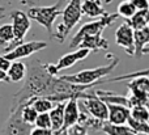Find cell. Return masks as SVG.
Returning <instances> with one entry per match:
<instances>
[{
    "instance_id": "6da1fadb",
    "label": "cell",
    "mask_w": 149,
    "mask_h": 135,
    "mask_svg": "<svg viewBox=\"0 0 149 135\" xmlns=\"http://www.w3.org/2000/svg\"><path fill=\"white\" fill-rule=\"evenodd\" d=\"M106 58L109 59V64L106 66H101V67H95L92 68V70H82L79 71L76 73H72V75H63L59 76L60 79H64V80L70 81V83L73 84H81V85H100V84H103V78L109 75L110 72H113L116 68V66L119 64V58L116 55L111 54H106Z\"/></svg>"
},
{
    "instance_id": "7a4b0ae2",
    "label": "cell",
    "mask_w": 149,
    "mask_h": 135,
    "mask_svg": "<svg viewBox=\"0 0 149 135\" xmlns=\"http://www.w3.org/2000/svg\"><path fill=\"white\" fill-rule=\"evenodd\" d=\"M81 1L82 0H70L68 3H65L64 8H63V12H62L63 20L56 26L55 33H52L51 39L59 42V43H63L65 41V38L71 33V30L81 20V16H82Z\"/></svg>"
},
{
    "instance_id": "3957f363",
    "label": "cell",
    "mask_w": 149,
    "mask_h": 135,
    "mask_svg": "<svg viewBox=\"0 0 149 135\" xmlns=\"http://www.w3.org/2000/svg\"><path fill=\"white\" fill-rule=\"evenodd\" d=\"M65 3H67V0H58L55 4L50 5V7H37V5L30 7L26 15L29 16L30 20L36 21L39 25L43 26L51 38L52 33H54V30H52L54 21L58 18V16L62 15Z\"/></svg>"
},
{
    "instance_id": "277c9868",
    "label": "cell",
    "mask_w": 149,
    "mask_h": 135,
    "mask_svg": "<svg viewBox=\"0 0 149 135\" xmlns=\"http://www.w3.org/2000/svg\"><path fill=\"white\" fill-rule=\"evenodd\" d=\"M119 18L118 13H106V15L98 17V20L92 21V22H86L79 29L76 34L72 37L71 39L70 47L71 49H77L80 41L84 38L85 36H92V34H102L103 30H105L107 26L113 25L116 20Z\"/></svg>"
},
{
    "instance_id": "5b68a950",
    "label": "cell",
    "mask_w": 149,
    "mask_h": 135,
    "mask_svg": "<svg viewBox=\"0 0 149 135\" xmlns=\"http://www.w3.org/2000/svg\"><path fill=\"white\" fill-rule=\"evenodd\" d=\"M9 17L12 20V28H13V41L10 42L8 46L4 47L5 52L12 50L13 47H16L17 45L22 43L25 36L28 34V31L30 30V18L22 10H12L9 13Z\"/></svg>"
},
{
    "instance_id": "8992f818",
    "label": "cell",
    "mask_w": 149,
    "mask_h": 135,
    "mask_svg": "<svg viewBox=\"0 0 149 135\" xmlns=\"http://www.w3.org/2000/svg\"><path fill=\"white\" fill-rule=\"evenodd\" d=\"M21 108H22V105L10 106L9 117L5 121L3 129L0 130V135H29L33 126L22 121Z\"/></svg>"
},
{
    "instance_id": "52a82bcc",
    "label": "cell",
    "mask_w": 149,
    "mask_h": 135,
    "mask_svg": "<svg viewBox=\"0 0 149 135\" xmlns=\"http://www.w3.org/2000/svg\"><path fill=\"white\" fill-rule=\"evenodd\" d=\"M90 52L92 51L88 49L77 47V50H74V51L63 55V57L58 60V63H47V64H45V68H46V71L51 76H56L59 71L70 68V67H72L74 63L80 62V60H84Z\"/></svg>"
},
{
    "instance_id": "ba28073f",
    "label": "cell",
    "mask_w": 149,
    "mask_h": 135,
    "mask_svg": "<svg viewBox=\"0 0 149 135\" xmlns=\"http://www.w3.org/2000/svg\"><path fill=\"white\" fill-rule=\"evenodd\" d=\"M47 42L45 41H30V42H22V43L17 45L16 47H13L12 50L5 52L4 57L7 59H9L10 62L13 60H18L22 58H28L30 55L36 54V52L41 51V50L46 49Z\"/></svg>"
},
{
    "instance_id": "9c48e42d",
    "label": "cell",
    "mask_w": 149,
    "mask_h": 135,
    "mask_svg": "<svg viewBox=\"0 0 149 135\" xmlns=\"http://www.w3.org/2000/svg\"><path fill=\"white\" fill-rule=\"evenodd\" d=\"M84 110L93 118H97L101 121H107L109 109H107V102H105L102 99L97 96L93 92L88 99H82L81 102Z\"/></svg>"
},
{
    "instance_id": "30bf717a",
    "label": "cell",
    "mask_w": 149,
    "mask_h": 135,
    "mask_svg": "<svg viewBox=\"0 0 149 135\" xmlns=\"http://www.w3.org/2000/svg\"><path fill=\"white\" fill-rule=\"evenodd\" d=\"M115 42L120 46L128 55L134 57L135 54V41H134V29L127 22L122 24L115 30Z\"/></svg>"
},
{
    "instance_id": "8fae6325",
    "label": "cell",
    "mask_w": 149,
    "mask_h": 135,
    "mask_svg": "<svg viewBox=\"0 0 149 135\" xmlns=\"http://www.w3.org/2000/svg\"><path fill=\"white\" fill-rule=\"evenodd\" d=\"M126 87L128 88L130 94L136 97L140 101V104L141 105L145 104L149 94V76L147 75L136 76V78H134V80L127 83Z\"/></svg>"
},
{
    "instance_id": "7c38bea8",
    "label": "cell",
    "mask_w": 149,
    "mask_h": 135,
    "mask_svg": "<svg viewBox=\"0 0 149 135\" xmlns=\"http://www.w3.org/2000/svg\"><path fill=\"white\" fill-rule=\"evenodd\" d=\"M80 109H79V99L77 97H71L65 101L64 105V122L60 130H67L71 129L73 125H76L79 121ZM59 130V131H60Z\"/></svg>"
},
{
    "instance_id": "4fadbf2b",
    "label": "cell",
    "mask_w": 149,
    "mask_h": 135,
    "mask_svg": "<svg viewBox=\"0 0 149 135\" xmlns=\"http://www.w3.org/2000/svg\"><path fill=\"white\" fill-rule=\"evenodd\" d=\"M97 133H103L106 135H135L134 130L128 125H118L111 123L109 121H100L97 127Z\"/></svg>"
},
{
    "instance_id": "5bb4252c",
    "label": "cell",
    "mask_w": 149,
    "mask_h": 135,
    "mask_svg": "<svg viewBox=\"0 0 149 135\" xmlns=\"http://www.w3.org/2000/svg\"><path fill=\"white\" fill-rule=\"evenodd\" d=\"M77 47H84L90 51H100V50L109 49V41L102 37V34H92V36H85L80 41Z\"/></svg>"
},
{
    "instance_id": "9a60e30c",
    "label": "cell",
    "mask_w": 149,
    "mask_h": 135,
    "mask_svg": "<svg viewBox=\"0 0 149 135\" xmlns=\"http://www.w3.org/2000/svg\"><path fill=\"white\" fill-rule=\"evenodd\" d=\"M107 109H109V115H107L109 122L118 123V125L127 123V118L130 117V109L127 106H123L120 104L107 102Z\"/></svg>"
},
{
    "instance_id": "2e32d148",
    "label": "cell",
    "mask_w": 149,
    "mask_h": 135,
    "mask_svg": "<svg viewBox=\"0 0 149 135\" xmlns=\"http://www.w3.org/2000/svg\"><path fill=\"white\" fill-rule=\"evenodd\" d=\"M81 12L82 15L90 18H97L107 13L105 8L102 7L101 0H84V1H81Z\"/></svg>"
},
{
    "instance_id": "e0dca14e",
    "label": "cell",
    "mask_w": 149,
    "mask_h": 135,
    "mask_svg": "<svg viewBox=\"0 0 149 135\" xmlns=\"http://www.w3.org/2000/svg\"><path fill=\"white\" fill-rule=\"evenodd\" d=\"M134 41H135V58H140L143 55V49L149 45V26L143 29L134 30Z\"/></svg>"
},
{
    "instance_id": "ac0fdd59",
    "label": "cell",
    "mask_w": 149,
    "mask_h": 135,
    "mask_svg": "<svg viewBox=\"0 0 149 135\" xmlns=\"http://www.w3.org/2000/svg\"><path fill=\"white\" fill-rule=\"evenodd\" d=\"M64 105H65V101L56 102V105L49 112L52 131H59L62 129L63 122H64Z\"/></svg>"
},
{
    "instance_id": "d6986e66",
    "label": "cell",
    "mask_w": 149,
    "mask_h": 135,
    "mask_svg": "<svg viewBox=\"0 0 149 135\" xmlns=\"http://www.w3.org/2000/svg\"><path fill=\"white\" fill-rule=\"evenodd\" d=\"M26 72H28V68H26L25 63L20 62V60H13V63H10V67L7 71V75L9 81L18 83V81L25 79Z\"/></svg>"
},
{
    "instance_id": "ffe728a7",
    "label": "cell",
    "mask_w": 149,
    "mask_h": 135,
    "mask_svg": "<svg viewBox=\"0 0 149 135\" xmlns=\"http://www.w3.org/2000/svg\"><path fill=\"white\" fill-rule=\"evenodd\" d=\"M26 102L30 104L37 110V113H47L54 108V102L47 97H31Z\"/></svg>"
},
{
    "instance_id": "44dd1931",
    "label": "cell",
    "mask_w": 149,
    "mask_h": 135,
    "mask_svg": "<svg viewBox=\"0 0 149 135\" xmlns=\"http://www.w3.org/2000/svg\"><path fill=\"white\" fill-rule=\"evenodd\" d=\"M21 105H22V108H21V118H22V121L29 123V125L34 126L36 118H37V115H38L37 110L34 109L30 104H28V102H24V104H21Z\"/></svg>"
},
{
    "instance_id": "7402d4cb",
    "label": "cell",
    "mask_w": 149,
    "mask_h": 135,
    "mask_svg": "<svg viewBox=\"0 0 149 135\" xmlns=\"http://www.w3.org/2000/svg\"><path fill=\"white\" fill-rule=\"evenodd\" d=\"M127 24H128L134 30L145 28V26H147V21H145V10H136L135 15L128 18Z\"/></svg>"
},
{
    "instance_id": "603a6c76",
    "label": "cell",
    "mask_w": 149,
    "mask_h": 135,
    "mask_svg": "<svg viewBox=\"0 0 149 135\" xmlns=\"http://www.w3.org/2000/svg\"><path fill=\"white\" fill-rule=\"evenodd\" d=\"M130 117L140 122H149V110L144 105H136L130 109Z\"/></svg>"
},
{
    "instance_id": "cb8c5ba5",
    "label": "cell",
    "mask_w": 149,
    "mask_h": 135,
    "mask_svg": "<svg viewBox=\"0 0 149 135\" xmlns=\"http://www.w3.org/2000/svg\"><path fill=\"white\" fill-rule=\"evenodd\" d=\"M135 12H136V8H135V5L131 3V0H123V1H120V4L118 5V15L119 17H123V18H127L128 20L131 16L135 15Z\"/></svg>"
},
{
    "instance_id": "d4e9b609",
    "label": "cell",
    "mask_w": 149,
    "mask_h": 135,
    "mask_svg": "<svg viewBox=\"0 0 149 135\" xmlns=\"http://www.w3.org/2000/svg\"><path fill=\"white\" fill-rule=\"evenodd\" d=\"M13 41V28L12 24H4L0 26V45L8 46Z\"/></svg>"
},
{
    "instance_id": "484cf974",
    "label": "cell",
    "mask_w": 149,
    "mask_h": 135,
    "mask_svg": "<svg viewBox=\"0 0 149 135\" xmlns=\"http://www.w3.org/2000/svg\"><path fill=\"white\" fill-rule=\"evenodd\" d=\"M36 127H42V129H51V120H50L49 112L47 113H38L34 122Z\"/></svg>"
},
{
    "instance_id": "4316f807",
    "label": "cell",
    "mask_w": 149,
    "mask_h": 135,
    "mask_svg": "<svg viewBox=\"0 0 149 135\" xmlns=\"http://www.w3.org/2000/svg\"><path fill=\"white\" fill-rule=\"evenodd\" d=\"M29 135H54V131L51 129H42V127L33 126V129L30 130Z\"/></svg>"
},
{
    "instance_id": "83f0119b",
    "label": "cell",
    "mask_w": 149,
    "mask_h": 135,
    "mask_svg": "<svg viewBox=\"0 0 149 135\" xmlns=\"http://www.w3.org/2000/svg\"><path fill=\"white\" fill-rule=\"evenodd\" d=\"M70 130H71V135H89L88 134V129L84 127V126H81V125H79V123L73 125Z\"/></svg>"
},
{
    "instance_id": "f1b7e54d",
    "label": "cell",
    "mask_w": 149,
    "mask_h": 135,
    "mask_svg": "<svg viewBox=\"0 0 149 135\" xmlns=\"http://www.w3.org/2000/svg\"><path fill=\"white\" fill-rule=\"evenodd\" d=\"M136 10H147L149 8V0H131Z\"/></svg>"
},
{
    "instance_id": "f546056e",
    "label": "cell",
    "mask_w": 149,
    "mask_h": 135,
    "mask_svg": "<svg viewBox=\"0 0 149 135\" xmlns=\"http://www.w3.org/2000/svg\"><path fill=\"white\" fill-rule=\"evenodd\" d=\"M10 60L9 59H7V58L3 55V57H0V70H3V71H5L7 72L8 71V68L10 67Z\"/></svg>"
},
{
    "instance_id": "4dcf8cb0",
    "label": "cell",
    "mask_w": 149,
    "mask_h": 135,
    "mask_svg": "<svg viewBox=\"0 0 149 135\" xmlns=\"http://www.w3.org/2000/svg\"><path fill=\"white\" fill-rule=\"evenodd\" d=\"M0 81H5V83H10L9 79H8V75L5 71L0 70Z\"/></svg>"
},
{
    "instance_id": "1f68e13d",
    "label": "cell",
    "mask_w": 149,
    "mask_h": 135,
    "mask_svg": "<svg viewBox=\"0 0 149 135\" xmlns=\"http://www.w3.org/2000/svg\"><path fill=\"white\" fill-rule=\"evenodd\" d=\"M54 135H71V130H60V131H54Z\"/></svg>"
},
{
    "instance_id": "d6a6232c",
    "label": "cell",
    "mask_w": 149,
    "mask_h": 135,
    "mask_svg": "<svg viewBox=\"0 0 149 135\" xmlns=\"http://www.w3.org/2000/svg\"><path fill=\"white\" fill-rule=\"evenodd\" d=\"M5 17V8L4 7H0V20Z\"/></svg>"
},
{
    "instance_id": "836d02e7",
    "label": "cell",
    "mask_w": 149,
    "mask_h": 135,
    "mask_svg": "<svg viewBox=\"0 0 149 135\" xmlns=\"http://www.w3.org/2000/svg\"><path fill=\"white\" fill-rule=\"evenodd\" d=\"M145 21H147V26H149V8L145 10Z\"/></svg>"
},
{
    "instance_id": "e575fe53",
    "label": "cell",
    "mask_w": 149,
    "mask_h": 135,
    "mask_svg": "<svg viewBox=\"0 0 149 135\" xmlns=\"http://www.w3.org/2000/svg\"><path fill=\"white\" fill-rule=\"evenodd\" d=\"M144 54H149V46L148 47L145 46L144 49H143V55H144Z\"/></svg>"
},
{
    "instance_id": "d590c367",
    "label": "cell",
    "mask_w": 149,
    "mask_h": 135,
    "mask_svg": "<svg viewBox=\"0 0 149 135\" xmlns=\"http://www.w3.org/2000/svg\"><path fill=\"white\" fill-rule=\"evenodd\" d=\"M144 106L147 108V109L149 110V94H148V99H147V101H145V104H144Z\"/></svg>"
},
{
    "instance_id": "8d00e7d4",
    "label": "cell",
    "mask_w": 149,
    "mask_h": 135,
    "mask_svg": "<svg viewBox=\"0 0 149 135\" xmlns=\"http://www.w3.org/2000/svg\"><path fill=\"white\" fill-rule=\"evenodd\" d=\"M135 135H140V134H139V133H136V134H135Z\"/></svg>"
}]
</instances>
